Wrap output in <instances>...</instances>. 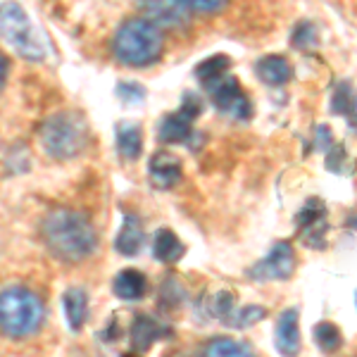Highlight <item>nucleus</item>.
Instances as JSON below:
<instances>
[{"mask_svg": "<svg viewBox=\"0 0 357 357\" xmlns=\"http://www.w3.org/2000/svg\"><path fill=\"white\" fill-rule=\"evenodd\" d=\"M45 319L43 301L24 286H10L0 296V329L8 338H29Z\"/></svg>", "mask_w": 357, "mask_h": 357, "instance_id": "obj_3", "label": "nucleus"}, {"mask_svg": "<svg viewBox=\"0 0 357 357\" xmlns=\"http://www.w3.org/2000/svg\"><path fill=\"white\" fill-rule=\"evenodd\" d=\"M264 314H267V310H264L262 305H245V307H238V310L234 307L227 319H224V324L231 326V329H248V326H252L255 321H260Z\"/></svg>", "mask_w": 357, "mask_h": 357, "instance_id": "obj_24", "label": "nucleus"}, {"mask_svg": "<svg viewBox=\"0 0 357 357\" xmlns=\"http://www.w3.org/2000/svg\"><path fill=\"white\" fill-rule=\"evenodd\" d=\"M183 3H186V8L191 10V13L215 15V13H220L224 5L229 3V0H183Z\"/></svg>", "mask_w": 357, "mask_h": 357, "instance_id": "obj_28", "label": "nucleus"}, {"mask_svg": "<svg viewBox=\"0 0 357 357\" xmlns=\"http://www.w3.org/2000/svg\"><path fill=\"white\" fill-rule=\"evenodd\" d=\"M186 252V248L178 241V236L172 231V229H160L155 234V241H153V257L158 262H165V264H174L181 260V255Z\"/></svg>", "mask_w": 357, "mask_h": 357, "instance_id": "obj_18", "label": "nucleus"}, {"mask_svg": "<svg viewBox=\"0 0 357 357\" xmlns=\"http://www.w3.org/2000/svg\"><path fill=\"white\" fill-rule=\"evenodd\" d=\"M141 245H143V229H141V222H138L136 215H124V224H122V231L117 234V241H114V250L119 255H126V257H134L141 252Z\"/></svg>", "mask_w": 357, "mask_h": 357, "instance_id": "obj_15", "label": "nucleus"}, {"mask_svg": "<svg viewBox=\"0 0 357 357\" xmlns=\"http://www.w3.org/2000/svg\"><path fill=\"white\" fill-rule=\"evenodd\" d=\"M296 227L305 245L324 250L326 229H329V224H326V205L319 198H310L296 215Z\"/></svg>", "mask_w": 357, "mask_h": 357, "instance_id": "obj_7", "label": "nucleus"}, {"mask_svg": "<svg viewBox=\"0 0 357 357\" xmlns=\"http://www.w3.org/2000/svg\"><path fill=\"white\" fill-rule=\"evenodd\" d=\"M89 126L79 114L60 112L48 117L38 129L43 151L53 160H72L86 148Z\"/></svg>", "mask_w": 357, "mask_h": 357, "instance_id": "obj_4", "label": "nucleus"}, {"mask_svg": "<svg viewBox=\"0 0 357 357\" xmlns=\"http://www.w3.org/2000/svg\"><path fill=\"white\" fill-rule=\"evenodd\" d=\"M8 84V57H3V86Z\"/></svg>", "mask_w": 357, "mask_h": 357, "instance_id": "obj_32", "label": "nucleus"}, {"mask_svg": "<svg viewBox=\"0 0 357 357\" xmlns=\"http://www.w3.org/2000/svg\"><path fill=\"white\" fill-rule=\"evenodd\" d=\"M146 289H148V281L143 272L138 269H122L112 281V293L119 298V301H126V303H134V301H141L146 296Z\"/></svg>", "mask_w": 357, "mask_h": 357, "instance_id": "obj_14", "label": "nucleus"}, {"mask_svg": "<svg viewBox=\"0 0 357 357\" xmlns=\"http://www.w3.org/2000/svg\"><path fill=\"white\" fill-rule=\"evenodd\" d=\"M143 17L155 22L160 29H183L188 24L191 10L183 0H138Z\"/></svg>", "mask_w": 357, "mask_h": 357, "instance_id": "obj_9", "label": "nucleus"}, {"mask_svg": "<svg viewBox=\"0 0 357 357\" xmlns=\"http://www.w3.org/2000/svg\"><path fill=\"white\" fill-rule=\"evenodd\" d=\"M331 112L341 114V117L348 119L350 124L357 126V96L350 84H338L333 89V98H331Z\"/></svg>", "mask_w": 357, "mask_h": 357, "instance_id": "obj_19", "label": "nucleus"}, {"mask_svg": "<svg viewBox=\"0 0 357 357\" xmlns=\"http://www.w3.org/2000/svg\"><path fill=\"white\" fill-rule=\"evenodd\" d=\"M143 148V136L136 124H119L117 126V153L124 160H138Z\"/></svg>", "mask_w": 357, "mask_h": 357, "instance_id": "obj_20", "label": "nucleus"}, {"mask_svg": "<svg viewBox=\"0 0 357 357\" xmlns=\"http://www.w3.org/2000/svg\"><path fill=\"white\" fill-rule=\"evenodd\" d=\"M291 41H293L296 48H301V50L307 53V50H312L314 45H317V29L310 24V22H301V24L293 29V38H291Z\"/></svg>", "mask_w": 357, "mask_h": 357, "instance_id": "obj_25", "label": "nucleus"}, {"mask_svg": "<svg viewBox=\"0 0 357 357\" xmlns=\"http://www.w3.org/2000/svg\"><path fill=\"white\" fill-rule=\"evenodd\" d=\"M193 119L188 114H183L181 110L174 114H167V117L160 122L158 129V138L162 143H186L193 134Z\"/></svg>", "mask_w": 357, "mask_h": 357, "instance_id": "obj_16", "label": "nucleus"}, {"mask_svg": "<svg viewBox=\"0 0 357 357\" xmlns=\"http://www.w3.org/2000/svg\"><path fill=\"white\" fill-rule=\"evenodd\" d=\"M148 174H151V181L155 188H174L183 176V169H181V160L176 155L167 153V151H160L155 153L148 162Z\"/></svg>", "mask_w": 357, "mask_h": 357, "instance_id": "obj_10", "label": "nucleus"}, {"mask_svg": "<svg viewBox=\"0 0 357 357\" xmlns=\"http://www.w3.org/2000/svg\"><path fill=\"white\" fill-rule=\"evenodd\" d=\"M112 55L129 67H148L162 55V33L148 17H131L114 31Z\"/></svg>", "mask_w": 357, "mask_h": 357, "instance_id": "obj_2", "label": "nucleus"}, {"mask_svg": "<svg viewBox=\"0 0 357 357\" xmlns=\"http://www.w3.org/2000/svg\"><path fill=\"white\" fill-rule=\"evenodd\" d=\"M0 24H3V41L17 50L26 60H41L45 55V41L38 33V29L31 24L24 10L17 3H3V15H0Z\"/></svg>", "mask_w": 357, "mask_h": 357, "instance_id": "obj_5", "label": "nucleus"}, {"mask_svg": "<svg viewBox=\"0 0 357 357\" xmlns=\"http://www.w3.org/2000/svg\"><path fill=\"white\" fill-rule=\"evenodd\" d=\"M41 238L45 248L62 262L77 264L93 255L98 245L96 229L84 212L57 207L41 222Z\"/></svg>", "mask_w": 357, "mask_h": 357, "instance_id": "obj_1", "label": "nucleus"}, {"mask_svg": "<svg viewBox=\"0 0 357 357\" xmlns=\"http://www.w3.org/2000/svg\"><path fill=\"white\" fill-rule=\"evenodd\" d=\"M181 296H183V289L174 281V276H167L162 289H160V305H165V307H176V305L183 301Z\"/></svg>", "mask_w": 357, "mask_h": 357, "instance_id": "obj_27", "label": "nucleus"}, {"mask_svg": "<svg viewBox=\"0 0 357 357\" xmlns=\"http://www.w3.org/2000/svg\"><path fill=\"white\" fill-rule=\"evenodd\" d=\"M203 353L207 357H248L250 355V345L236 341V338H212V341L205 343Z\"/></svg>", "mask_w": 357, "mask_h": 357, "instance_id": "obj_22", "label": "nucleus"}, {"mask_svg": "<svg viewBox=\"0 0 357 357\" xmlns=\"http://www.w3.org/2000/svg\"><path fill=\"white\" fill-rule=\"evenodd\" d=\"M312 333H314V343L319 345L321 353H336V350H341L343 336L336 324H331V321H319Z\"/></svg>", "mask_w": 357, "mask_h": 357, "instance_id": "obj_23", "label": "nucleus"}, {"mask_svg": "<svg viewBox=\"0 0 357 357\" xmlns=\"http://www.w3.org/2000/svg\"><path fill=\"white\" fill-rule=\"evenodd\" d=\"M207 93L212 98V105L220 112L229 114L234 119H248L250 117V100L245 98V93L241 91L238 79H234L231 74H227L224 79H220L217 84H212L207 89Z\"/></svg>", "mask_w": 357, "mask_h": 357, "instance_id": "obj_8", "label": "nucleus"}, {"mask_svg": "<svg viewBox=\"0 0 357 357\" xmlns=\"http://www.w3.org/2000/svg\"><path fill=\"white\" fill-rule=\"evenodd\" d=\"M62 307H65V319L72 331H82L86 319H89V293L79 286L67 289L62 296Z\"/></svg>", "mask_w": 357, "mask_h": 357, "instance_id": "obj_13", "label": "nucleus"}, {"mask_svg": "<svg viewBox=\"0 0 357 357\" xmlns=\"http://www.w3.org/2000/svg\"><path fill=\"white\" fill-rule=\"evenodd\" d=\"M257 77L262 79L267 86H284L291 82L293 69L289 65V60L281 55H267L257 62Z\"/></svg>", "mask_w": 357, "mask_h": 357, "instance_id": "obj_17", "label": "nucleus"}, {"mask_svg": "<svg viewBox=\"0 0 357 357\" xmlns=\"http://www.w3.org/2000/svg\"><path fill=\"white\" fill-rule=\"evenodd\" d=\"M181 112L188 114L191 119H195L200 112H203V100H200L198 96H193V93H186V96H183V100H181Z\"/></svg>", "mask_w": 357, "mask_h": 357, "instance_id": "obj_29", "label": "nucleus"}, {"mask_svg": "<svg viewBox=\"0 0 357 357\" xmlns=\"http://www.w3.org/2000/svg\"><path fill=\"white\" fill-rule=\"evenodd\" d=\"M296 272V250L289 241H279L272 245L267 257L245 269V276L252 281H286Z\"/></svg>", "mask_w": 357, "mask_h": 357, "instance_id": "obj_6", "label": "nucleus"}, {"mask_svg": "<svg viewBox=\"0 0 357 357\" xmlns=\"http://www.w3.org/2000/svg\"><path fill=\"white\" fill-rule=\"evenodd\" d=\"M165 333H172V331L167 329L162 321H158L151 314H136L129 329L131 350H134V353H146V350H151V345L155 341L165 338Z\"/></svg>", "mask_w": 357, "mask_h": 357, "instance_id": "obj_11", "label": "nucleus"}, {"mask_svg": "<svg viewBox=\"0 0 357 357\" xmlns=\"http://www.w3.org/2000/svg\"><path fill=\"white\" fill-rule=\"evenodd\" d=\"M298 310L291 307V310H284L276 321V350L281 355H298L301 350V326H298Z\"/></svg>", "mask_w": 357, "mask_h": 357, "instance_id": "obj_12", "label": "nucleus"}, {"mask_svg": "<svg viewBox=\"0 0 357 357\" xmlns=\"http://www.w3.org/2000/svg\"><path fill=\"white\" fill-rule=\"evenodd\" d=\"M229 65H231V62H229L227 55H212V57H207L205 62H200V65L195 67V79H198L205 89H210L212 84H217L220 79L227 77Z\"/></svg>", "mask_w": 357, "mask_h": 357, "instance_id": "obj_21", "label": "nucleus"}, {"mask_svg": "<svg viewBox=\"0 0 357 357\" xmlns=\"http://www.w3.org/2000/svg\"><path fill=\"white\" fill-rule=\"evenodd\" d=\"M314 146L319 148V151H329V148L333 146V138H331V134H329V129H326V126H317Z\"/></svg>", "mask_w": 357, "mask_h": 357, "instance_id": "obj_31", "label": "nucleus"}, {"mask_svg": "<svg viewBox=\"0 0 357 357\" xmlns=\"http://www.w3.org/2000/svg\"><path fill=\"white\" fill-rule=\"evenodd\" d=\"M350 227H353V229H357V217H355V220H350Z\"/></svg>", "mask_w": 357, "mask_h": 357, "instance_id": "obj_33", "label": "nucleus"}, {"mask_svg": "<svg viewBox=\"0 0 357 357\" xmlns=\"http://www.w3.org/2000/svg\"><path fill=\"white\" fill-rule=\"evenodd\" d=\"M117 93H119V98H122L124 102H134V100H143L146 91H143L138 84H119Z\"/></svg>", "mask_w": 357, "mask_h": 357, "instance_id": "obj_30", "label": "nucleus"}, {"mask_svg": "<svg viewBox=\"0 0 357 357\" xmlns=\"http://www.w3.org/2000/svg\"><path fill=\"white\" fill-rule=\"evenodd\" d=\"M350 165L348 162V155H345V148L341 143H333V146L326 151V167H329V172H336V174H345V172H350Z\"/></svg>", "mask_w": 357, "mask_h": 357, "instance_id": "obj_26", "label": "nucleus"}]
</instances>
